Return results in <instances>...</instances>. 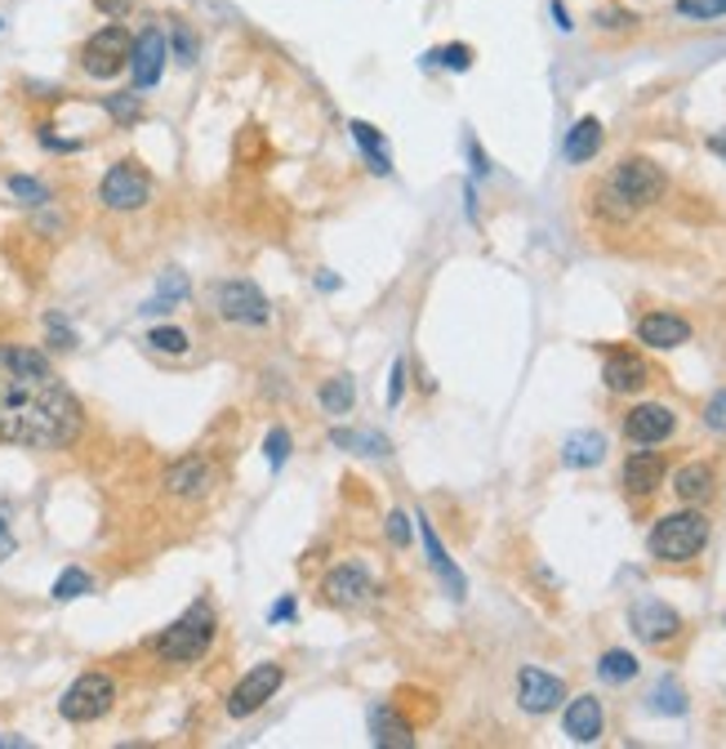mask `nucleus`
<instances>
[{
  "mask_svg": "<svg viewBox=\"0 0 726 749\" xmlns=\"http://www.w3.org/2000/svg\"><path fill=\"white\" fill-rule=\"evenodd\" d=\"M81 424V402L36 349L0 344V442L63 451L76 442Z\"/></svg>",
  "mask_w": 726,
  "mask_h": 749,
  "instance_id": "obj_1",
  "label": "nucleus"
},
{
  "mask_svg": "<svg viewBox=\"0 0 726 749\" xmlns=\"http://www.w3.org/2000/svg\"><path fill=\"white\" fill-rule=\"evenodd\" d=\"M664 192H669L664 170L655 161H647V157H629V161L616 165L607 188H601V210H607L611 220H633L638 210L664 201Z\"/></svg>",
  "mask_w": 726,
  "mask_h": 749,
  "instance_id": "obj_2",
  "label": "nucleus"
},
{
  "mask_svg": "<svg viewBox=\"0 0 726 749\" xmlns=\"http://www.w3.org/2000/svg\"><path fill=\"white\" fill-rule=\"evenodd\" d=\"M704 545H708V517L700 509L669 513L651 526V554L660 563H691L704 554Z\"/></svg>",
  "mask_w": 726,
  "mask_h": 749,
  "instance_id": "obj_3",
  "label": "nucleus"
},
{
  "mask_svg": "<svg viewBox=\"0 0 726 749\" xmlns=\"http://www.w3.org/2000/svg\"><path fill=\"white\" fill-rule=\"evenodd\" d=\"M210 642H214V611L205 602H196L157 638V656L170 665H192L210 652Z\"/></svg>",
  "mask_w": 726,
  "mask_h": 749,
  "instance_id": "obj_4",
  "label": "nucleus"
},
{
  "mask_svg": "<svg viewBox=\"0 0 726 749\" xmlns=\"http://www.w3.org/2000/svg\"><path fill=\"white\" fill-rule=\"evenodd\" d=\"M130 32L120 28V23H107V28H98L89 41H85V50H81V67L94 76V81H111V76H120L130 67Z\"/></svg>",
  "mask_w": 726,
  "mask_h": 749,
  "instance_id": "obj_5",
  "label": "nucleus"
},
{
  "mask_svg": "<svg viewBox=\"0 0 726 749\" xmlns=\"http://www.w3.org/2000/svg\"><path fill=\"white\" fill-rule=\"evenodd\" d=\"M111 705H116V683H111L107 674H81V678L63 692L58 714H63L67 723H98V718L111 714Z\"/></svg>",
  "mask_w": 726,
  "mask_h": 749,
  "instance_id": "obj_6",
  "label": "nucleus"
},
{
  "mask_svg": "<svg viewBox=\"0 0 726 749\" xmlns=\"http://www.w3.org/2000/svg\"><path fill=\"white\" fill-rule=\"evenodd\" d=\"M148 196H152V179L139 161H116L98 183V201L107 210H143Z\"/></svg>",
  "mask_w": 726,
  "mask_h": 749,
  "instance_id": "obj_7",
  "label": "nucleus"
},
{
  "mask_svg": "<svg viewBox=\"0 0 726 749\" xmlns=\"http://www.w3.org/2000/svg\"><path fill=\"white\" fill-rule=\"evenodd\" d=\"M281 683H286V670L281 665H255L246 678H241L236 687H232V696H227V714L232 718H250V714H259L277 692H281Z\"/></svg>",
  "mask_w": 726,
  "mask_h": 749,
  "instance_id": "obj_8",
  "label": "nucleus"
},
{
  "mask_svg": "<svg viewBox=\"0 0 726 749\" xmlns=\"http://www.w3.org/2000/svg\"><path fill=\"white\" fill-rule=\"evenodd\" d=\"M218 312L236 327H264L268 321V299L255 281H223L218 286Z\"/></svg>",
  "mask_w": 726,
  "mask_h": 749,
  "instance_id": "obj_9",
  "label": "nucleus"
},
{
  "mask_svg": "<svg viewBox=\"0 0 726 749\" xmlns=\"http://www.w3.org/2000/svg\"><path fill=\"white\" fill-rule=\"evenodd\" d=\"M166 58H170L166 32H161V28H143V32L135 36V45H130V76H135V85H139V89H152V85L161 81V72H166Z\"/></svg>",
  "mask_w": 726,
  "mask_h": 749,
  "instance_id": "obj_10",
  "label": "nucleus"
},
{
  "mask_svg": "<svg viewBox=\"0 0 726 749\" xmlns=\"http://www.w3.org/2000/svg\"><path fill=\"white\" fill-rule=\"evenodd\" d=\"M629 624L642 642H651V648H664V642H673L682 633V616L673 607H664L660 598H642L633 611H629Z\"/></svg>",
  "mask_w": 726,
  "mask_h": 749,
  "instance_id": "obj_11",
  "label": "nucleus"
},
{
  "mask_svg": "<svg viewBox=\"0 0 726 749\" xmlns=\"http://www.w3.org/2000/svg\"><path fill=\"white\" fill-rule=\"evenodd\" d=\"M673 428H677V415L660 402H642L624 415V438L638 442V447H655V442L673 438Z\"/></svg>",
  "mask_w": 726,
  "mask_h": 749,
  "instance_id": "obj_12",
  "label": "nucleus"
},
{
  "mask_svg": "<svg viewBox=\"0 0 726 749\" xmlns=\"http://www.w3.org/2000/svg\"><path fill=\"white\" fill-rule=\"evenodd\" d=\"M325 598L334 602V607H361L371 593H375V585H371V576H366V567L361 563H339L330 576H325Z\"/></svg>",
  "mask_w": 726,
  "mask_h": 749,
  "instance_id": "obj_13",
  "label": "nucleus"
},
{
  "mask_svg": "<svg viewBox=\"0 0 726 749\" xmlns=\"http://www.w3.org/2000/svg\"><path fill=\"white\" fill-rule=\"evenodd\" d=\"M517 700H522L526 714H548L566 700V687H562V678H553L544 670H522L517 674Z\"/></svg>",
  "mask_w": 726,
  "mask_h": 749,
  "instance_id": "obj_14",
  "label": "nucleus"
},
{
  "mask_svg": "<svg viewBox=\"0 0 726 749\" xmlns=\"http://www.w3.org/2000/svg\"><path fill=\"white\" fill-rule=\"evenodd\" d=\"M638 340L647 349H682L691 340V327H686L682 317H673V312H647L638 321Z\"/></svg>",
  "mask_w": 726,
  "mask_h": 749,
  "instance_id": "obj_15",
  "label": "nucleus"
},
{
  "mask_svg": "<svg viewBox=\"0 0 726 749\" xmlns=\"http://www.w3.org/2000/svg\"><path fill=\"white\" fill-rule=\"evenodd\" d=\"M601 379H607L611 393H642L651 384V366L638 353H611L607 366H601Z\"/></svg>",
  "mask_w": 726,
  "mask_h": 749,
  "instance_id": "obj_16",
  "label": "nucleus"
},
{
  "mask_svg": "<svg viewBox=\"0 0 726 749\" xmlns=\"http://www.w3.org/2000/svg\"><path fill=\"white\" fill-rule=\"evenodd\" d=\"M210 482H214V469H210V460H201V456H188V460H179V464L166 469V491H170V495L196 500V495L210 491Z\"/></svg>",
  "mask_w": 726,
  "mask_h": 749,
  "instance_id": "obj_17",
  "label": "nucleus"
},
{
  "mask_svg": "<svg viewBox=\"0 0 726 749\" xmlns=\"http://www.w3.org/2000/svg\"><path fill=\"white\" fill-rule=\"evenodd\" d=\"M660 482H664V456H655V451H633L629 460H624V491L629 495H655L660 491Z\"/></svg>",
  "mask_w": 726,
  "mask_h": 749,
  "instance_id": "obj_18",
  "label": "nucleus"
},
{
  "mask_svg": "<svg viewBox=\"0 0 726 749\" xmlns=\"http://www.w3.org/2000/svg\"><path fill=\"white\" fill-rule=\"evenodd\" d=\"M562 727H566V736L575 745H592L601 736V700L597 696H575L566 718H562Z\"/></svg>",
  "mask_w": 726,
  "mask_h": 749,
  "instance_id": "obj_19",
  "label": "nucleus"
},
{
  "mask_svg": "<svg viewBox=\"0 0 726 749\" xmlns=\"http://www.w3.org/2000/svg\"><path fill=\"white\" fill-rule=\"evenodd\" d=\"M371 736H375V745H384V749H410V745H415V727H410L393 705H375V709H371Z\"/></svg>",
  "mask_w": 726,
  "mask_h": 749,
  "instance_id": "obj_20",
  "label": "nucleus"
},
{
  "mask_svg": "<svg viewBox=\"0 0 726 749\" xmlns=\"http://www.w3.org/2000/svg\"><path fill=\"white\" fill-rule=\"evenodd\" d=\"M601 139H607V135H601V121H597V117H579V121L570 126L562 152H566L570 165H584V161H592V157L601 152Z\"/></svg>",
  "mask_w": 726,
  "mask_h": 749,
  "instance_id": "obj_21",
  "label": "nucleus"
},
{
  "mask_svg": "<svg viewBox=\"0 0 726 749\" xmlns=\"http://www.w3.org/2000/svg\"><path fill=\"white\" fill-rule=\"evenodd\" d=\"M562 460H566L570 469H592V464L607 460V438L592 434V428H579V434H570V438H566Z\"/></svg>",
  "mask_w": 726,
  "mask_h": 749,
  "instance_id": "obj_22",
  "label": "nucleus"
},
{
  "mask_svg": "<svg viewBox=\"0 0 726 749\" xmlns=\"http://www.w3.org/2000/svg\"><path fill=\"white\" fill-rule=\"evenodd\" d=\"M713 482H717L713 464H686V469L673 473V491H677V500H686V504H704V500L713 495Z\"/></svg>",
  "mask_w": 726,
  "mask_h": 749,
  "instance_id": "obj_23",
  "label": "nucleus"
},
{
  "mask_svg": "<svg viewBox=\"0 0 726 749\" xmlns=\"http://www.w3.org/2000/svg\"><path fill=\"white\" fill-rule=\"evenodd\" d=\"M415 522H419V535H424V549H428V558H433L437 576H441V580L450 585V593H455V598H463V589H468V585H463L459 567H455L450 558H446V549H441V541H437V531H433V522H428V517H415Z\"/></svg>",
  "mask_w": 726,
  "mask_h": 749,
  "instance_id": "obj_24",
  "label": "nucleus"
},
{
  "mask_svg": "<svg viewBox=\"0 0 726 749\" xmlns=\"http://www.w3.org/2000/svg\"><path fill=\"white\" fill-rule=\"evenodd\" d=\"M352 402H356V384H352L348 375L325 379V388H321V406H325V415H348V410H352Z\"/></svg>",
  "mask_w": 726,
  "mask_h": 749,
  "instance_id": "obj_25",
  "label": "nucleus"
},
{
  "mask_svg": "<svg viewBox=\"0 0 726 749\" xmlns=\"http://www.w3.org/2000/svg\"><path fill=\"white\" fill-rule=\"evenodd\" d=\"M348 130H352V139H356L361 148H366V157H371V165H375L380 174H388V170H393V161H388V152H384V139L375 135V126H366V121H352Z\"/></svg>",
  "mask_w": 726,
  "mask_h": 749,
  "instance_id": "obj_26",
  "label": "nucleus"
},
{
  "mask_svg": "<svg viewBox=\"0 0 726 749\" xmlns=\"http://www.w3.org/2000/svg\"><path fill=\"white\" fill-rule=\"evenodd\" d=\"M597 674L607 683H629V678H638V656L633 652H607L597 661Z\"/></svg>",
  "mask_w": 726,
  "mask_h": 749,
  "instance_id": "obj_27",
  "label": "nucleus"
},
{
  "mask_svg": "<svg viewBox=\"0 0 726 749\" xmlns=\"http://www.w3.org/2000/svg\"><path fill=\"white\" fill-rule=\"evenodd\" d=\"M103 107L120 121V126H135L139 117H143V103H139V94H107L103 98Z\"/></svg>",
  "mask_w": 726,
  "mask_h": 749,
  "instance_id": "obj_28",
  "label": "nucleus"
},
{
  "mask_svg": "<svg viewBox=\"0 0 726 749\" xmlns=\"http://www.w3.org/2000/svg\"><path fill=\"white\" fill-rule=\"evenodd\" d=\"M94 589V580L81 571V567H67L58 580H54V598L58 602H72V598H81V593H89Z\"/></svg>",
  "mask_w": 726,
  "mask_h": 749,
  "instance_id": "obj_29",
  "label": "nucleus"
},
{
  "mask_svg": "<svg viewBox=\"0 0 726 749\" xmlns=\"http://www.w3.org/2000/svg\"><path fill=\"white\" fill-rule=\"evenodd\" d=\"M677 14H682V19H695V23H708V19H722V14H726V0H677Z\"/></svg>",
  "mask_w": 726,
  "mask_h": 749,
  "instance_id": "obj_30",
  "label": "nucleus"
},
{
  "mask_svg": "<svg viewBox=\"0 0 726 749\" xmlns=\"http://www.w3.org/2000/svg\"><path fill=\"white\" fill-rule=\"evenodd\" d=\"M183 295H188V281H183L179 272H170V277L161 281V295H157V299H152L143 312H166V308H170V303H179Z\"/></svg>",
  "mask_w": 726,
  "mask_h": 749,
  "instance_id": "obj_31",
  "label": "nucleus"
},
{
  "mask_svg": "<svg viewBox=\"0 0 726 749\" xmlns=\"http://www.w3.org/2000/svg\"><path fill=\"white\" fill-rule=\"evenodd\" d=\"M148 344H152V349H161V353H174V357H179V353H188V335H183L179 327H161V331H152V335H148Z\"/></svg>",
  "mask_w": 726,
  "mask_h": 749,
  "instance_id": "obj_32",
  "label": "nucleus"
},
{
  "mask_svg": "<svg viewBox=\"0 0 726 749\" xmlns=\"http://www.w3.org/2000/svg\"><path fill=\"white\" fill-rule=\"evenodd\" d=\"M10 192H14L19 201H28V205H45V201H50V192H45L36 179H28V174H14V179H10Z\"/></svg>",
  "mask_w": 726,
  "mask_h": 749,
  "instance_id": "obj_33",
  "label": "nucleus"
},
{
  "mask_svg": "<svg viewBox=\"0 0 726 749\" xmlns=\"http://www.w3.org/2000/svg\"><path fill=\"white\" fill-rule=\"evenodd\" d=\"M441 67H450V72H468L472 67V50L468 45H446V50H437L433 54Z\"/></svg>",
  "mask_w": 726,
  "mask_h": 749,
  "instance_id": "obj_34",
  "label": "nucleus"
},
{
  "mask_svg": "<svg viewBox=\"0 0 726 749\" xmlns=\"http://www.w3.org/2000/svg\"><path fill=\"white\" fill-rule=\"evenodd\" d=\"M655 709H660V714H682V709H686V696H682V687H673V683H660V687H655Z\"/></svg>",
  "mask_w": 726,
  "mask_h": 749,
  "instance_id": "obj_35",
  "label": "nucleus"
},
{
  "mask_svg": "<svg viewBox=\"0 0 726 749\" xmlns=\"http://www.w3.org/2000/svg\"><path fill=\"white\" fill-rule=\"evenodd\" d=\"M264 451H268V464H273V469L286 464V456H290V434H286V428H273L268 442H264Z\"/></svg>",
  "mask_w": 726,
  "mask_h": 749,
  "instance_id": "obj_36",
  "label": "nucleus"
},
{
  "mask_svg": "<svg viewBox=\"0 0 726 749\" xmlns=\"http://www.w3.org/2000/svg\"><path fill=\"white\" fill-rule=\"evenodd\" d=\"M334 447H361V451H384V438H371V434H343V428H339V434H334Z\"/></svg>",
  "mask_w": 726,
  "mask_h": 749,
  "instance_id": "obj_37",
  "label": "nucleus"
},
{
  "mask_svg": "<svg viewBox=\"0 0 726 749\" xmlns=\"http://www.w3.org/2000/svg\"><path fill=\"white\" fill-rule=\"evenodd\" d=\"M704 424H708V428H726V388H722V393L708 402V410H704Z\"/></svg>",
  "mask_w": 726,
  "mask_h": 749,
  "instance_id": "obj_38",
  "label": "nucleus"
},
{
  "mask_svg": "<svg viewBox=\"0 0 726 749\" xmlns=\"http://www.w3.org/2000/svg\"><path fill=\"white\" fill-rule=\"evenodd\" d=\"M94 6H98V10H103L111 23H120V19H126V14L135 10V0H94Z\"/></svg>",
  "mask_w": 726,
  "mask_h": 749,
  "instance_id": "obj_39",
  "label": "nucleus"
},
{
  "mask_svg": "<svg viewBox=\"0 0 726 749\" xmlns=\"http://www.w3.org/2000/svg\"><path fill=\"white\" fill-rule=\"evenodd\" d=\"M388 535H393V545H410V517H406V513H393V517H388Z\"/></svg>",
  "mask_w": 726,
  "mask_h": 749,
  "instance_id": "obj_40",
  "label": "nucleus"
},
{
  "mask_svg": "<svg viewBox=\"0 0 726 749\" xmlns=\"http://www.w3.org/2000/svg\"><path fill=\"white\" fill-rule=\"evenodd\" d=\"M174 50H179V63H192L196 58V41L188 28H174Z\"/></svg>",
  "mask_w": 726,
  "mask_h": 749,
  "instance_id": "obj_41",
  "label": "nucleus"
},
{
  "mask_svg": "<svg viewBox=\"0 0 726 749\" xmlns=\"http://www.w3.org/2000/svg\"><path fill=\"white\" fill-rule=\"evenodd\" d=\"M402 393H406V362H397V366H393V384H388V402L397 406V402H402Z\"/></svg>",
  "mask_w": 726,
  "mask_h": 749,
  "instance_id": "obj_42",
  "label": "nucleus"
},
{
  "mask_svg": "<svg viewBox=\"0 0 726 749\" xmlns=\"http://www.w3.org/2000/svg\"><path fill=\"white\" fill-rule=\"evenodd\" d=\"M14 535H10V526H6V517H0V563H6V558H14Z\"/></svg>",
  "mask_w": 726,
  "mask_h": 749,
  "instance_id": "obj_43",
  "label": "nucleus"
},
{
  "mask_svg": "<svg viewBox=\"0 0 726 749\" xmlns=\"http://www.w3.org/2000/svg\"><path fill=\"white\" fill-rule=\"evenodd\" d=\"M708 152L726 161V130H717V135H708Z\"/></svg>",
  "mask_w": 726,
  "mask_h": 749,
  "instance_id": "obj_44",
  "label": "nucleus"
},
{
  "mask_svg": "<svg viewBox=\"0 0 726 749\" xmlns=\"http://www.w3.org/2000/svg\"><path fill=\"white\" fill-rule=\"evenodd\" d=\"M633 14H601V28H629Z\"/></svg>",
  "mask_w": 726,
  "mask_h": 749,
  "instance_id": "obj_45",
  "label": "nucleus"
},
{
  "mask_svg": "<svg viewBox=\"0 0 726 749\" xmlns=\"http://www.w3.org/2000/svg\"><path fill=\"white\" fill-rule=\"evenodd\" d=\"M295 616V602L286 598V602H277V611H268V620H290Z\"/></svg>",
  "mask_w": 726,
  "mask_h": 749,
  "instance_id": "obj_46",
  "label": "nucleus"
},
{
  "mask_svg": "<svg viewBox=\"0 0 726 749\" xmlns=\"http://www.w3.org/2000/svg\"><path fill=\"white\" fill-rule=\"evenodd\" d=\"M553 19H557V28H562V32H570V19H566V10L557 6V0H553Z\"/></svg>",
  "mask_w": 726,
  "mask_h": 749,
  "instance_id": "obj_47",
  "label": "nucleus"
}]
</instances>
